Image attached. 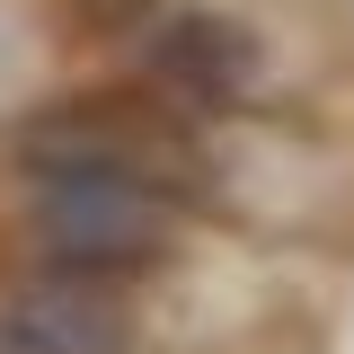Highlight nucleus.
Segmentation results:
<instances>
[{"label":"nucleus","mask_w":354,"mask_h":354,"mask_svg":"<svg viewBox=\"0 0 354 354\" xmlns=\"http://www.w3.org/2000/svg\"><path fill=\"white\" fill-rule=\"evenodd\" d=\"M88 71L195 124L328 115L354 88V0H169L124 53Z\"/></svg>","instance_id":"nucleus-1"},{"label":"nucleus","mask_w":354,"mask_h":354,"mask_svg":"<svg viewBox=\"0 0 354 354\" xmlns=\"http://www.w3.org/2000/svg\"><path fill=\"white\" fill-rule=\"evenodd\" d=\"M0 248L9 266L88 274L160 310L213 248H230V230L195 221L186 204H169L160 186L124 169H44V177H0Z\"/></svg>","instance_id":"nucleus-2"},{"label":"nucleus","mask_w":354,"mask_h":354,"mask_svg":"<svg viewBox=\"0 0 354 354\" xmlns=\"http://www.w3.org/2000/svg\"><path fill=\"white\" fill-rule=\"evenodd\" d=\"M160 310L44 266H0V354H151Z\"/></svg>","instance_id":"nucleus-3"}]
</instances>
